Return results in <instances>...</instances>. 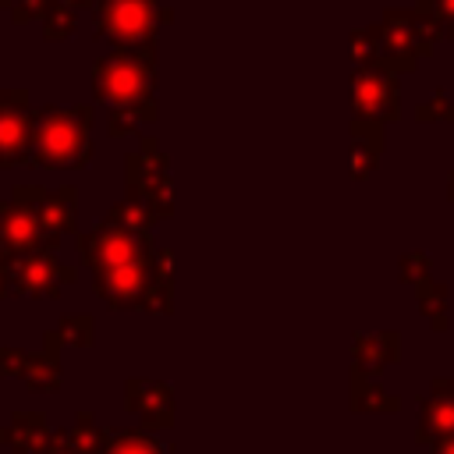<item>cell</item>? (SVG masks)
<instances>
[{"label": "cell", "instance_id": "7402d4cb", "mask_svg": "<svg viewBox=\"0 0 454 454\" xmlns=\"http://www.w3.org/2000/svg\"><path fill=\"white\" fill-rule=\"evenodd\" d=\"M156 117H160V110H156V99H149V103H138V106H114V110L106 114V135H110V138L131 135V131H138L142 124H153Z\"/></svg>", "mask_w": 454, "mask_h": 454}, {"label": "cell", "instance_id": "52a82bcc", "mask_svg": "<svg viewBox=\"0 0 454 454\" xmlns=\"http://www.w3.org/2000/svg\"><path fill=\"white\" fill-rule=\"evenodd\" d=\"M351 110L355 117L372 121H397L401 117V85L397 74L387 67H355L351 74Z\"/></svg>", "mask_w": 454, "mask_h": 454}, {"label": "cell", "instance_id": "836d02e7", "mask_svg": "<svg viewBox=\"0 0 454 454\" xmlns=\"http://www.w3.org/2000/svg\"><path fill=\"white\" fill-rule=\"evenodd\" d=\"M57 4H64V7H74V11H78V7H92L96 0H57Z\"/></svg>", "mask_w": 454, "mask_h": 454}, {"label": "cell", "instance_id": "603a6c76", "mask_svg": "<svg viewBox=\"0 0 454 454\" xmlns=\"http://www.w3.org/2000/svg\"><path fill=\"white\" fill-rule=\"evenodd\" d=\"M25 383L28 390H60V362H57V351L43 348V351H32L28 358V369H25Z\"/></svg>", "mask_w": 454, "mask_h": 454}, {"label": "cell", "instance_id": "277c9868", "mask_svg": "<svg viewBox=\"0 0 454 454\" xmlns=\"http://www.w3.org/2000/svg\"><path fill=\"white\" fill-rule=\"evenodd\" d=\"M142 145L135 153H128L124 160V188L131 195H138L156 220H167L174 213V181H170V160L167 153L156 145V138L142 135Z\"/></svg>", "mask_w": 454, "mask_h": 454}, {"label": "cell", "instance_id": "8d00e7d4", "mask_svg": "<svg viewBox=\"0 0 454 454\" xmlns=\"http://www.w3.org/2000/svg\"><path fill=\"white\" fill-rule=\"evenodd\" d=\"M447 195H450V202H454V170H450V177H447Z\"/></svg>", "mask_w": 454, "mask_h": 454}, {"label": "cell", "instance_id": "d590c367", "mask_svg": "<svg viewBox=\"0 0 454 454\" xmlns=\"http://www.w3.org/2000/svg\"><path fill=\"white\" fill-rule=\"evenodd\" d=\"M4 294H11V287H7V277H4V270H0V301H4Z\"/></svg>", "mask_w": 454, "mask_h": 454}, {"label": "cell", "instance_id": "8fae6325", "mask_svg": "<svg viewBox=\"0 0 454 454\" xmlns=\"http://www.w3.org/2000/svg\"><path fill=\"white\" fill-rule=\"evenodd\" d=\"M454 436V380H433L429 394L419 401L415 443H440Z\"/></svg>", "mask_w": 454, "mask_h": 454}, {"label": "cell", "instance_id": "f546056e", "mask_svg": "<svg viewBox=\"0 0 454 454\" xmlns=\"http://www.w3.org/2000/svg\"><path fill=\"white\" fill-rule=\"evenodd\" d=\"M28 358H32V351H25V348H0V376H18V380H25Z\"/></svg>", "mask_w": 454, "mask_h": 454}, {"label": "cell", "instance_id": "484cf974", "mask_svg": "<svg viewBox=\"0 0 454 454\" xmlns=\"http://www.w3.org/2000/svg\"><path fill=\"white\" fill-rule=\"evenodd\" d=\"M71 32H74V7L53 4V7L43 14V39L57 43V39H67Z\"/></svg>", "mask_w": 454, "mask_h": 454}, {"label": "cell", "instance_id": "5bb4252c", "mask_svg": "<svg viewBox=\"0 0 454 454\" xmlns=\"http://www.w3.org/2000/svg\"><path fill=\"white\" fill-rule=\"evenodd\" d=\"M401 358V333L397 330H380V333H358L351 340V369L376 376L380 369L394 365Z\"/></svg>", "mask_w": 454, "mask_h": 454}, {"label": "cell", "instance_id": "7a4b0ae2", "mask_svg": "<svg viewBox=\"0 0 454 454\" xmlns=\"http://www.w3.org/2000/svg\"><path fill=\"white\" fill-rule=\"evenodd\" d=\"M92 128V106H39L32 110V167H85L92 156L89 142Z\"/></svg>", "mask_w": 454, "mask_h": 454}, {"label": "cell", "instance_id": "d6a6232c", "mask_svg": "<svg viewBox=\"0 0 454 454\" xmlns=\"http://www.w3.org/2000/svg\"><path fill=\"white\" fill-rule=\"evenodd\" d=\"M433 454H454V436H450V440H440V443H433Z\"/></svg>", "mask_w": 454, "mask_h": 454}, {"label": "cell", "instance_id": "cb8c5ba5", "mask_svg": "<svg viewBox=\"0 0 454 454\" xmlns=\"http://www.w3.org/2000/svg\"><path fill=\"white\" fill-rule=\"evenodd\" d=\"M351 64L380 67V25H365L358 32H351Z\"/></svg>", "mask_w": 454, "mask_h": 454}, {"label": "cell", "instance_id": "ba28073f", "mask_svg": "<svg viewBox=\"0 0 454 454\" xmlns=\"http://www.w3.org/2000/svg\"><path fill=\"white\" fill-rule=\"evenodd\" d=\"M32 106L25 89H0V170L28 163Z\"/></svg>", "mask_w": 454, "mask_h": 454}, {"label": "cell", "instance_id": "ac0fdd59", "mask_svg": "<svg viewBox=\"0 0 454 454\" xmlns=\"http://www.w3.org/2000/svg\"><path fill=\"white\" fill-rule=\"evenodd\" d=\"M96 454H170V447H163L145 429H103V443Z\"/></svg>", "mask_w": 454, "mask_h": 454}, {"label": "cell", "instance_id": "8992f818", "mask_svg": "<svg viewBox=\"0 0 454 454\" xmlns=\"http://www.w3.org/2000/svg\"><path fill=\"white\" fill-rule=\"evenodd\" d=\"M57 245L60 241H50L35 252H21V255H11L7 266H4V277H7V287L11 294H25V298H57L60 287L67 280H74V266H60L57 259Z\"/></svg>", "mask_w": 454, "mask_h": 454}, {"label": "cell", "instance_id": "4dcf8cb0", "mask_svg": "<svg viewBox=\"0 0 454 454\" xmlns=\"http://www.w3.org/2000/svg\"><path fill=\"white\" fill-rule=\"evenodd\" d=\"M415 7L436 14L443 32H447V39H454V0H415Z\"/></svg>", "mask_w": 454, "mask_h": 454}, {"label": "cell", "instance_id": "30bf717a", "mask_svg": "<svg viewBox=\"0 0 454 454\" xmlns=\"http://www.w3.org/2000/svg\"><path fill=\"white\" fill-rule=\"evenodd\" d=\"M0 241L11 248V255H21V252H35L57 238H46L32 202L11 195L7 202H0Z\"/></svg>", "mask_w": 454, "mask_h": 454}, {"label": "cell", "instance_id": "e0dca14e", "mask_svg": "<svg viewBox=\"0 0 454 454\" xmlns=\"http://www.w3.org/2000/svg\"><path fill=\"white\" fill-rule=\"evenodd\" d=\"M351 408L355 411H365V415H376V411H397L401 408V397L383 390L369 372H358L351 369Z\"/></svg>", "mask_w": 454, "mask_h": 454}, {"label": "cell", "instance_id": "4316f807", "mask_svg": "<svg viewBox=\"0 0 454 454\" xmlns=\"http://www.w3.org/2000/svg\"><path fill=\"white\" fill-rule=\"evenodd\" d=\"M415 117H419L422 124H426V121H440V117L454 124V103H450V96H447L443 89H436L426 103H419V106H415Z\"/></svg>", "mask_w": 454, "mask_h": 454}, {"label": "cell", "instance_id": "f1b7e54d", "mask_svg": "<svg viewBox=\"0 0 454 454\" xmlns=\"http://www.w3.org/2000/svg\"><path fill=\"white\" fill-rule=\"evenodd\" d=\"M429 277V255L426 252H404L401 255V280L404 284H422Z\"/></svg>", "mask_w": 454, "mask_h": 454}, {"label": "cell", "instance_id": "6da1fadb", "mask_svg": "<svg viewBox=\"0 0 454 454\" xmlns=\"http://www.w3.org/2000/svg\"><path fill=\"white\" fill-rule=\"evenodd\" d=\"M153 234H135L106 220L78 234V255L92 270V291L110 309H142L153 284Z\"/></svg>", "mask_w": 454, "mask_h": 454}, {"label": "cell", "instance_id": "9a60e30c", "mask_svg": "<svg viewBox=\"0 0 454 454\" xmlns=\"http://www.w3.org/2000/svg\"><path fill=\"white\" fill-rule=\"evenodd\" d=\"M387 145L383 121L351 117V181H365L376 170V160Z\"/></svg>", "mask_w": 454, "mask_h": 454}, {"label": "cell", "instance_id": "74e56055", "mask_svg": "<svg viewBox=\"0 0 454 454\" xmlns=\"http://www.w3.org/2000/svg\"><path fill=\"white\" fill-rule=\"evenodd\" d=\"M7 4H11V0H0V7H7Z\"/></svg>", "mask_w": 454, "mask_h": 454}, {"label": "cell", "instance_id": "7c38bea8", "mask_svg": "<svg viewBox=\"0 0 454 454\" xmlns=\"http://www.w3.org/2000/svg\"><path fill=\"white\" fill-rule=\"evenodd\" d=\"M124 408L135 411L149 429H170L174 426V394L160 380H128L124 383Z\"/></svg>", "mask_w": 454, "mask_h": 454}, {"label": "cell", "instance_id": "2e32d148", "mask_svg": "<svg viewBox=\"0 0 454 454\" xmlns=\"http://www.w3.org/2000/svg\"><path fill=\"white\" fill-rule=\"evenodd\" d=\"M0 443L11 447V454H43L50 443V426L39 411H14L7 426H0Z\"/></svg>", "mask_w": 454, "mask_h": 454}, {"label": "cell", "instance_id": "d6986e66", "mask_svg": "<svg viewBox=\"0 0 454 454\" xmlns=\"http://www.w3.org/2000/svg\"><path fill=\"white\" fill-rule=\"evenodd\" d=\"M46 348L50 351H60L64 344H74V348H89L96 340V319L92 316H64L53 330H46Z\"/></svg>", "mask_w": 454, "mask_h": 454}, {"label": "cell", "instance_id": "5b68a950", "mask_svg": "<svg viewBox=\"0 0 454 454\" xmlns=\"http://www.w3.org/2000/svg\"><path fill=\"white\" fill-rule=\"evenodd\" d=\"M96 39H110L114 46L153 43L160 28L156 0H96L92 4Z\"/></svg>", "mask_w": 454, "mask_h": 454}, {"label": "cell", "instance_id": "3957f363", "mask_svg": "<svg viewBox=\"0 0 454 454\" xmlns=\"http://www.w3.org/2000/svg\"><path fill=\"white\" fill-rule=\"evenodd\" d=\"M156 89V39L138 46H114L92 67V96L110 106L149 103Z\"/></svg>", "mask_w": 454, "mask_h": 454}, {"label": "cell", "instance_id": "9c48e42d", "mask_svg": "<svg viewBox=\"0 0 454 454\" xmlns=\"http://www.w3.org/2000/svg\"><path fill=\"white\" fill-rule=\"evenodd\" d=\"M419 64V43H415V11L390 7L380 25V67L404 74Z\"/></svg>", "mask_w": 454, "mask_h": 454}, {"label": "cell", "instance_id": "1f68e13d", "mask_svg": "<svg viewBox=\"0 0 454 454\" xmlns=\"http://www.w3.org/2000/svg\"><path fill=\"white\" fill-rule=\"evenodd\" d=\"M43 454H78V450H74V443H71L67 429H53V433H50V443H46V450H43Z\"/></svg>", "mask_w": 454, "mask_h": 454}, {"label": "cell", "instance_id": "d4e9b609", "mask_svg": "<svg viewBox=\"0 0 454 454\" xmlns=\"http://www.w3.org/2000/svg\"><path fill=\"white\" fill-rule=\"evenodd\" d=\"M67 436H71V443H74L78 454H96L99 443H103V426H96V419H92L89 411H82V415L67 426Z\"/></svg>", "mask_w": 454, "mask_h": 454}, {"label": "cell", "instance_id": "4fadbf2b", "mask_svg": "<svg viewBox=\"0 0 454 454\" xmlns=\"http://www.w3.org/2000/svg\"><path fill=\"white\" fill-rule=\"evenodd\" d=\"M35 213L39 223L46 231V238H64L78 231V188L74 184H60V188H43L35 199Z\"/></svg>", "mask_w": 454, "mask_h": 454}, {"label": "cell", "instance_id": "e575fe53", "mask_svg": "<svg viewBox=\"0 0 454 454\" xmlns=\"http://www.w3.org/2000/svg\"><path fill=\"white\" fill-rule=\"evenodd\" d=\"M7 259H11V248H7V245H4V241H0V270H4V266H7Z\"/></svg>", "mask_w": 454, "mask_h": 454}, {"label": "cell", "instance_id": "83f0119b", "mask_svg": "<svg viewBox=\"0 0 454 454\" xmlns=\"http://www.w3.org/2000/svg\"><path fill=\"white\" fill-rule=\"evenodd\" d=\"M57 0H11V21L28 25V21H43V14L53 7Z\"/></svg>", "mask_w": 454, "mask_h": 454}, {"label": "cell", "instance_id": "44dd1931", "mask_svg": "<svg viewBox=\"0 0 454 454\" xmlns=\"http://www.w3.org/2000/svg\"><path fill=\"white\" fill-rule=\"evenodd\" d=\"M106 223H117V227L135 231V234H153L156 216H153V209H149V206H145L138 195H131V192H128L121 202H114V206H110Z\"/></svg>", "mask_w": 454, "mask_h": 454}, {"label": "cell", "instance_id": "ffe728a7", "mask_svg": "<svg viewBox=\"0 0 454 454\" xmlns=\"http://www.w3.org/2000/svg\"><path fill=\"white\" fill-rule=\"evenodd\" d=\"M415 305H419V312L429 319L433 330L443 333V330L450 326V319H447V284H443V280L426 277L422 284H415Z\"/></svg>", "mask_w": 454, "mask_h": 454}]
</instances>
